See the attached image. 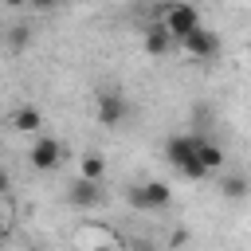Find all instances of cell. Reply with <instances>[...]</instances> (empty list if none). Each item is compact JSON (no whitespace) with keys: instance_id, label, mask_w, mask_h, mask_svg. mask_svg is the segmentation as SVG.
<instances>
[{"instance_id":"1","label":"cell","mask_w":251,"mask_h":251,"mask_svg":"<svg viewBox=\"0 0 251 251\" xmlns=\"http://www.w3.org/2000/svg\"><path fill=\"white\" fill-rule=\"evenodd\" d=\"M196 145H200V133H173V137L165 141V161H169L180 176H188V180H204V176H212V173L200 165Z\"/></svg>"},{"instance_id":"2","label":"cell","mask_w":251,"mask_h":251,"mask_svg":"<svg viewBox=\"0 0 251 251\" xmlns=\"http://www.w3.org/2000/svg\"><path fill=\"white\" fill-rule=\"evenodd\" d=\"M129 204L137 212H161V208L173 204V188L165 180H141V184L129 188Z\"/></svg>"},{"instance_id":"3","label":"cell","mask_w":251,"mask_h":251,"mask_svg":"<svg viewBox=\"0 0 251 251\" xmlns=\"http://www.w3.org/2000/svg\"><path fill=\"white\" fill-rule=\"evenodd\" d=\"M200 24V12L188 4V0H173V4H165V12H161V27L173 35V43L184 35V31H192Z\"/></svg>"},{"instance_id":"4","label":"cell","mask_w":251,"mask_h":251,"mask_svg":"<svg viewBox=\"0 0 251 251\" xmlns=\"http://www.w3.org/2000/svg\"><path fill=\"white\" fill-rule=\"evenodd\" d=\"M27 161L35 173H55L63 161H67V145L55 141V137H35L31 149H27Z\"/></svg>"},{"instance_id":"5","label":"cell","mask_w":251,"mask_h":251,"mask_svg":"<svg viewBox=\"0 0 251 251\" xmlns=\"http://www.w3.org/2000/svg\"><path fill=\"white\" fill-rule=\"evenodd\" d=\"M176 47L184 55H192V59H212V55H220V35L212 27H204V24H196L192 31H184L176 39Z\"/></svg>"},{"instance_id":"6","label":"cell","mask_w":251,"mask_h":251,"mask_svg":"<svg viewBox=\"0 0 251 251\" xmlns=\"http://www.w3.org/2000/svg\"><path fill=\"white\" fill-rule=\"evenodd\" d=\"M94 118H98V126H122L126 118H129V102H126V94H118V90H98L94 94Z\"/></svg>"},{"instance_id":"7","label":"cell","mask_w":251,"mask_h":251,"mask_svg":"<svg viewBox=\"0 0 251 251\" xmlns=\"http://www.w3.org/2000/svg\"><path fill=\"white\" fill-rule=\"evenodd\" d=\"M67 204H71V208H82V212L98 208V204H102V180H90V176L71 180V184H67Z\"/></svg>"},{"instance_id":"8","label":"cell","mask_w":251,"mask_h":251,"mask_svg":"<svg viewBox=\"0 0 251 251\" xmlns=\"http://www.w3.org/2000/svg\"><path fill=\"white\" fill-rule=\"evenodd\" d=\"M141 47H145V55L161 59V55H169V51H173V35H169L161 24H153V27H145V35H141Z\"/></svg>"},{"instance_id":"9","label":"cell","mask_w":251,"mask_h":251,"mask_svg":"<svg viewBox=\"0 0 251 251\" xmlns=\"http://www.w3.org/2000/svg\"><path fill=\"white\" fill-rule=\"evenodd\" d=\"M8 122H12L16 133H39V129H43V110H39V106H20Z\"/></svg>"},{"instance_id":"10","label":"cell","mask_w":251,"mask_h":251,"mask_svg":"<svg viewBox=\"0 0 251 251\" xmlns=\"http://www.w3.org/2000/svg\"><path fill=\"white\" fill-rule=\"evenodd\" d=\"M196 157H200V165H204L208 173H220V169H224V161H227V157H224V149H220L216 141H208V137H200Z\"/></svg>"},{"instance_id":"11","label":"cell","mask_w":251,"mask_h":251,"mask_svg":"<svg viewBox=\"0 0 251 251\" xmlns=\"http://www.w3.org/2000/svg\"><path fill=\"white\" fill-rule=\"evenodd\" d=\"M75 239H78V243H94V247H114V243H118L114 231H106V227H90V224H86Z\"/></svg>"},{"instance_id":"12","label":"cell","mask_w":251,"mask_h":251,"mask_svg":"<svg viewBox=\"0 0 251 251\" xmlns=\"http://www.w3.org/2000/svg\"><path fill=\"white\" fill-rule=\"evenodd\" d=\"M82 176L102 180V176H106V157H102V153H82Z\"/></svg>"},{"instance_id":"13","label":"cell","mask_w":251,"mask_h":251,"mask_svg":"<svg viewBox=\"0 0 251 251\" xmlns=\"http://www.w3.org/2000/svg\"><path fill=\"white\" fill-rule=\"evenodd\" d=\"M220 192H224L227 200H243V196H247V180H243V176H224V180H220Z\"/></svg>"},{"instance_id":"14","label":"cell","mask_w":251,"mask_h":251,"mask_svg":"<svg viewBox=\"0 0 251 251\" xmlns=\"http://www.w3.org/2000/svg\"><path fill=\"white\" fill-rule=\"evenodd\" d=\"M27 39H31V31H27V27H24V24H16V27H12V31H8V43H12V47H16V51H24V47H27Z\"/></svg>"},{"instance_id":"15","label":"cell","mask_w":251,"mask_h":251,"mask_svg":"<svg viewBox=\"0 0 251 251\" xmlns=\"http://www.w3.org/2000/svg\"><path fill=\"white\" fill-rule=\"evenodd\" d=\"M35 12H55V8H63V4H71V0H27Z\"/></svg>"},{"instance_id":"16","label":"cell","mask_w":251,"mask_h":251,"mask_svg":"<svg viewBox=\"0 0 251 251\" xmlns=\"http://www.w3.org/2000/svg\"><path fill=\"white\" fill-rule=\"evenodd\" d=\"M8 188H12V176H8L4 169H0V192H8Z\"/></svg>"},{"instance_id":"17","label":"cell","mask_w":251,"mask_h":251,"mask_svg":"<svg viewBox=\"0 0 251 251\" xmlns=\"http://www.w3.org/2000/svg\"><path fill=\"white\" fill-rule=\"evenodd\" d=\"M4 235H8V220L0 216V239H4Z\"/></svg>"}]
</instances>
